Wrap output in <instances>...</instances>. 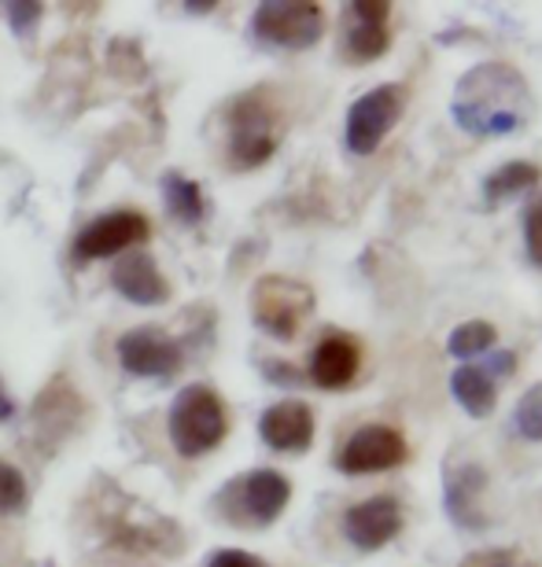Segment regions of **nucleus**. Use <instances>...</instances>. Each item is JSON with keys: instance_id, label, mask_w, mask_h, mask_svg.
I'll return each mask as SVG.
<instances>
[{"instance_id": "obj_15", "label": "nucleus", "mask_w": 542, "mask_h": 567, "mask_svg": "<svg viewBox=\"0 0 542 567\" xmlns=\"http://www.w3.org/2000/svg\"><path fill=\"white\" fill-rule=\"evenodd\" d=\"M111 288L133 306H163L171 302V284L160 274V262L144 251H130L111 269Z\"/></svg>"}, {"instance_id": "obj_18", "label": "nucleus", "mask_w": 542, "mask_h": 567, "mask_svg": "<svg viewBox=\"0 0 542 567\" xmlns=\"http://www.w3.org/2000/svg\"><path fill=\"white\" fill-rule=\"evenodd\" d=\"M539 181H542V169L535 163H528V158H513V163H505V166L494 169V174L483 177V203H488V207H502V203L532 192Z\"/></svg>"}, {"instance_id": "obj_2", "label": "nucleus", "mask_w": 542, "mask_h": 567, "mask_svg": "<svg viewBox=\"0 0 542 567\" xmlns=\"http://www.w3.org/2000/svg\"><path fill=\"white\" fill-rule=\"evenodd\" d=\"M292 502V483L274 468H252L233 475L214 494V513L233 527H269Z\"/></svg>"}, {"instance_id": "obj_19", "label": "nucleus", "mask_w": 542, "mask_h": 567, "mask_svg": "<svg viewBox=\"0 0 542 567\" xmlns=\"http://www.w3.org/2000/svg\"><path fill=\"white\" fill-rule=\"evenodd\" d=\"M163 185V203H166V214L177 221V225H200L203 214H207V203H203V192L192 177H185L181 169H166L160 177Z\"/></svg>"}, {"instance_id": "obj_26", "label": "nucleus", "mask_w": 542, "mask_h": 567, "mask_svg": "<svg viewBox=\"0 0 542 567\" xmlns=\"http://www.w3.org/2000/svg\"><path fill=\"white\" fill-rule=\"evenodd\" d=\"M263 372H266V380L280 383V388H299V383L307 380L299 369H292V365H285V361H277V358L263 361Z\"/></svg>"}, {"instance_id": "obj_11", "label": "nucleus", "mask_w": 542, "mask_h": 567, "mask_svg": "<svg viewBox=\"0 0 542 567\" xmlns=\"http://www.w3.org/2000/svg\"><path fill=\"white\" fill-rule=\"evenodd\" d=\"M119 365L144 380H166L185 365L181 343L163 328H133L119 339Z\"/></svg>"}, {"instance_id": "obj_12", "label": "nucleus", "mask_w": 542, "mask_h": 567, "mask_svg": "<svg viewBox=\"0 0 542 567\" xmlns=\"http://www.w3.org/2000/svg\"><path fill=\"white\" fill-rule=\"evenodd\" d=\"M402 530V505L395 497H366L344 513V538L361 553H377Z\"/></svg>"}, {"instance_id": "obj_4", "label": "nucleus", "mask_w": 542, "mask_h": 567, "mask_svg": "<svg viewBox=\"0 0 542 567\" xmlns=\"http://www.w3.org/2000/svg\"><path fill=\"white\" fill-rule=\"evenodd\" d=\"M280 144V118L258 93L241 96L229 107V166L258 169L274 158Z\"/></svg>"}, {"instance_id": "obj_20", "label": "nucleus", "mask_w": 542, "mask_h": 567, "mask_svg": "<svg viewBox=\"0 0 542 567\" xmlns=\"http://www.w3.org/2000/svg\"><path fill=\"white\" fill-rule=\"evenodd\" d=\"M494 343H499V328L488 324V321H466V324H458L454 332H450L447 350H450V358H458V361H466V365H469L472 358L491 354Z\"/></svg>"}, {"instance_id": "obj_29", "label": "nucleus", "mask_w": 542, "mask_h": 567, "mask_svg": "<svg viewBox=\"0 0 542 567\" xmlns=\"http://www.w3.org/2000/svg\"><path fill=\"white\" fill-rule=\"evenodd\" d=\"M185 11H192V16H207V11H214L218 4H214V0H185V4H181Z\"/></svg>"}, {"instance_id": "obj_6", "label": "nucleus", "mask_w": 542, "mask_h": 567, "mask_svg": "<svg viewBox=\"0 0 542 567\" xmlns=\"http://www.w3.org/2000/svg\"><path fill=\"white\" fill-rule=\"evenodd\" d=\"M406 111V85L399 82H384L369 93H361L351 111H347L344 122V144L347 152L366 158L384 144V137L395 130V122L402 118Z\"/></svg>"}, {"instance_id": "obj_23", "label": "nucleus", "mask_w": 542, "mask_h": 567, "mask_svg": "<svg viewBox=\"0 0 542 567\" xmlns=\"http://www.w3.org/2000/svg\"><path fill=\"white\" fill-rule=\"evenodd\" d=\"M41 16H44V4H38V0H8L4 4V19L16 38H30V33L38 30Z\"/></svg>"}, {"instance_id": "obj_13", "label": "nucleus", "mask_w": 542, "mask_h": 567, "mask_svg": "<svg viewBox=\"0 0 542 567\" xmlns=\"http://www.w3.org/2000/svg\"><path fill=\"white\" fill-rule=\"evenodd\" d=\"M347 16V30H344V49L347 60L355 63H372L388 52V19H391V4L388 0H355V4L344 8Z\"/></svg>"}, {"instance_id": "obj_27", "label": "nucleus", "mask_w": 542, "mask_h": 567, "mask_svg": "<svg viewBox=\"0 0 542 567\" xmlns=\"http://www.w3.org/2000/svg\"><path fill=\"white\" fill-rule=\"evenodd\" d=\"M483 369H488L494 380L513 377V369H517V354H513V350H494V354H488V361H483Z\"/></svg>"}, {"instance_id": "obj_28", "label": "nucleus", "mask_w": 542, "mask_h": 567, "mask_svg": "<svg viewBox=\"0 0 542 567\" xmlns=\"http://www.w3.org/2000/svg\"><path fill=\"white\" fill-rule=\"evenodd\" d=\"M16 416V402H11V394L4 391V380H0V424L11 421Z\"/></svg>"}, {"instance_id": "obj_8", "label": "nucleus", "mask_w": 542, "mask_h": 567, "mask_svg": "<svg viewBox=\"0 0 542 567\" xmlns=\"http://www.w3.org/2000/svg\"><path fill=\"white\" fill-rule=\"evenodd\" d=\"M406 457H410V446H406L402 431L388 424H366L340 446L336 468L344 475H372L399 468V464H406Z\"/></svg>"}, {"instance_id": "obj_3", "label": "nucleus", "mask_w": 542, "mask_h": 567, "mask_svg": "<svg viewBox=\"0 0 542 567\" xmlns=\"http://www.w3.org/2000/svg\"><path fill=\"white\" fill-rule=\"evenodd\" d=\"M166 431H171V442L181 457L192 461L211 453L229 431V416H225L218 391L207 388V383L181 388L171 402V413H166Z\"/></svg>"}, {"instance_id": "obj_17", "label": "nucleus", "mask_w": 542, "mask_h": 567, "mask_svg": "<svg viewBox=\"0 0 542 567\" xmlns=\"http://www.w3.org/2000/svg\"><path fill=\"white\" fill-rule=\"evenodd\" d=\"M450 394L472 421H483L499 405V380L483 365H458L454 377H450Z\"/></svg>"}, {"instance_id": "obj_24", "label": "nucleus", "mask_w": 542, "mask_h": 567, "mask_svg": "<svg viewBox=\"0 0 542 567\" xmlns=\"http://www.w3.org/2000/svg\"><path fill=\"white\" fill-rule=\"evenodd\" d=\"M524 247H528V258H532V266L542 269V199L532 203L524 214Z\"/></svg>"}, {"instance_id": "obj_1", "label": "nucleus", "mask_w": 542, "mask_h": 567, "mask_svg": "<svg viewBox=\"0 0 542 567\" xmlns=\"http://www.w3.org/2000/svg\"><path fill=\"white\" fill-rule=\"evenodd\" d=\"M535 115V96L524 74L510 63H477L454 85L450 118L472 137H510L528 130Z\"/></svg>"}, {"instance_id": "obj_25", "label": "nucleus", "mask_w": 542, "mask_h": 567, "mask_svg": "<svg viewBox=\"0 0 542 567\" xmlns=\"http://www.w3.org/2000/svg\"><path fill=\"white\" fill-rule=\"evenodd\" d=\"M203 567H266L255 553H244V549H218L214 557H207Z\"/></svg>"}, {"instance_id": "obj_10", "label": "nucleus", "mask_w": 542, "mask_h": 567, "mask_svg": "<svg viewBox=\"0 0 542 567\" xmlns=\"http://www.w3.org/2000/svg\"><path fill=\"white\" fill-rule=\"evenodd\" d=\"M152 236V225L137 210H111L93 225H85L74 236V258L78 262H96V258H115L126 255L130 247L144 244Z\"/></svg>"}, {"instance_id": "obj_5", "label": "nucleus", "mask_w": 542, "mask_h": 567, "mask_svg": "<svg viewBox=\"0 0 542 567\" xmlns=\"http://www.w3.org/2000/svg\"><path fill=\"white\" fill-rule=\"evenodd\" d=\"M325 33V11L314 0H266L252 16V38L274 49H314Z\"/></svg>"}, {"instance_id": "obj_22", "label": "nucleus", "mask_w": 542, "mask_h": 567, "mask_svg": "<svg viewBox=\"0 0 542 567\" xmlns=\"http://www.w3.org/2000/svg\"><path fill=\"white\" fill-rule=\"evenodd\" d=\"M27 508V475L16 464L0 461V516H16Z\"/></svg>"}, {"instance_id": "obj_21", "label": "nucleus", "mask_w": 542, "mask_h": 567, "mask_svg": "<svg viewBox=\"0 0 542 567\" xmlns=\"http://www.w3.org/2000/svg\"><path fill=\"white\" fill-rule=\"evenodd\" d=\"M513 424L521 431V439L542 442V383H532V388L521 394V402H517V410H513Z\"/></svg>"}, {"instance_id": "obj_9", "label": "nucleus", "mask_w": 542, "mask_h": 567, "mask_svg": "<svg viewBox=\"0 0 542 567\" xmlns=\"http://www.w3.org/2000/svg\"><path fill=\"white\" fill-rule=\"evenodd\" d=\"M491 486V475L483 464L477 461H461L450 464L443 475V505L450 524L458 530H469V535H483L491 527V516L483 508V494Z\"/></svg>"}, {"instance_id": "obj_7", "label": "nucleus", "mask_w": 542, "mask_h": 567, "mask_svg": "<svg viewBox=\"0 0 542 567\" xmlns=\"http://www.w3.org/2000/svg\"><path fill=\"white\" fill-rule=\"evenodd\" d=\"M314 313V291L292 277H263L252 291V317L266 336L296 339Z\"/></svg>"}, {"instance_id": "obj_16", "label": "nucleus", "mask_w": 542, "mask_h": 567, "mask_svg": "<svg viewBox=\"0 0 542 567\" xmlns=\"http://www.w3.org/2000/svg\"><path fill=\"white\" fill-rule=\"evenodd\" d=\"M358 365H361V354H358L355 339L333 332L314 347L307 380L318 383L321 391H344L347 383L358 377Z\"/></svg>"}, {"instance_id": "obj_14", "label": "nucleus", "mask_w": 542, "mask_h": 567, "mask_svg": "<svg viewBox=\"0 0 542 567\" xmlns=\"http://www.w3.org/2000/svg\"><path fill=\"white\" fill-rule=\"evenodd\" d=\"M314 410L299 399H285L277 405H269L258 416V435L269 450L277 453H307L314 442Z\"/></svg>"}]
</instances>
